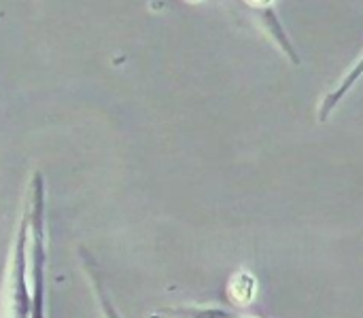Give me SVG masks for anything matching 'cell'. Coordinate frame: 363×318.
<instances>
[{"label": "cell", "instance_id": "2", "mask_svg": "<svg viewBox=\"0 0 363 318\" xmlns=\"http://www.w3.org/2000/svg\"><path fill=\"white\" fill-rule=\"evenodd\" d=\"M160 317L168 318H238L215 308H183V310H162Z\"/></svg>", "mask_w": 363, "mask_h": 318}, {"label": "cell", "instance_id": "1", "mask_svg": "<svg viewBox=\"0 0 363 318\" xmlns=\"http://www.w3.org/2000/svg\"><path fill=\"white\" fill-rule=\"evenodd\" d=\"M26 240H28V219L23 221L21 229H19V240L15 246V259H13V272L6 285L9 291V317L11 318H26L30 312V297H28V289H26Z\"/></svg>", "mask_w": 363, "mask_h": 318}]
</instances>
